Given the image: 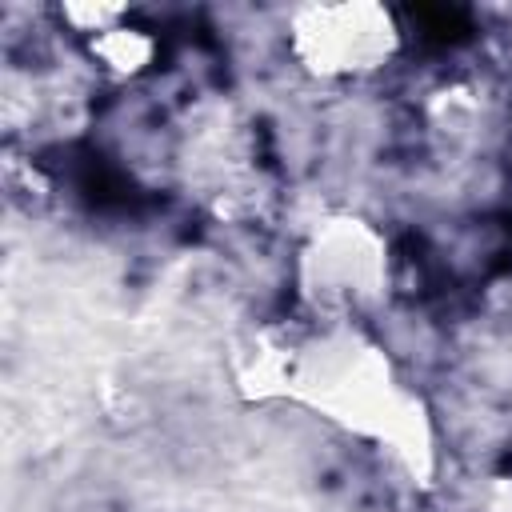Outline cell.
Instances as JSON below:
<instances>
[{
    "label": "cell",
    "instance_id": "obj_1",
    "mask_svg": "<svg viewBox=\"0 0 512 512\" xmlns=\"http://www.w3.org/2000/svg\"><path fill=\"white\" fill-rule=\"evenodd\" d=\"M288 392L312 400L320 412L344 420L348 428L396 448L412 468L428 456V428L420 420V404L400 388L388 356L352 324H320V332L300 340Z\"/></svg>",
    "mask_w": 512,
    "mask_h": 512
},
{
    "label": "cell",
    "instance_id": "obj_2",
    "mask_svg": "<svg viewBox=\"0 0 512 512\" xmlns=\"http://www.w3.org/2000/svg\"><path fill=\"white\" fill-rule=\"evenodd\" d=\"M296 284L320 324H356L388 292V240L360 216H328L296 256Z\"/></svg>",
    "mask_w": 512,
    "mask_h": 512
},
{
    "label": "cell",
    "instance_id": "obj_3",
    "mask_svg": "<svg viewBox=\"0 0 512 512\" xmlns=\"http://www.w3.org/2000/svg\"><path fill=\"white\" fill-rule=\"evenodd\" d=\"M288 48L316 80H364L400 52L396 12L372 0L304 4L292 12Z\"/></svg>",
    "mask_w": 512,
    "mask_h": 512
},
{
    "label": "cell",
    "instance_id": "obj_4",
    "mask_svg": "<svg viewBox=\"0 0 512 512\" xmlns=\"http://www.w3.org/2000/svg\"><path fill=\"white\" fill-rule=\"evenodd\" d=\"M88 56H92L104 72H112V76H120V80H132V76H140V72L152 68V60H156V40H152L144 28L128 24V16H124L120 24H112V28L96 32V36H88Z\"/></svg>",
    "mask_w": 512,
    "mask_h": 512
}]
</instances>
